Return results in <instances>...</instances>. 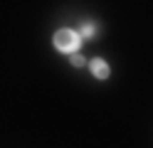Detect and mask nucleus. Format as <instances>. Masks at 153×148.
Returning a JSON list of instances; mask_svg holds the SVG:
<instances>
[{
    "label": "nucleus",
    "instance_id": "nucleus-1",
    "mask_svg": "<svg viewBox=\"0 0 153 148\" xmlns=\"http://www.w3.org/2000/svg\"><path fill=\"white\" fill-rule=\"evenodd\" d=\"M54 47L62 49V52H72L76 54V49H79V42H82V35H76L74 30H59V32L54 35Z\"/></svg>",
    "mask_w": 153,
    "mask_h": 148
},
{
    "label": "nucleus",
    "instance_id": "nucleus-2",
    "mask_svg": "<svg viewBox=\"0 0 153 148\" xmlns=\"http://www.w3.org/2000/svg\"><path fill=\"white\" fill-rule=\"evenodd\" d=\"M89 67H91V74L97 77V79H106L109 77V64L104 62V59H94Z\"/></svg>",
    "mask_w": 153,
    "mask_h": 148
},
{
    "label": "nucleus",
    "instance_id": "nucleus-3",
    "mask_svg": "<svg viewBox=\"0 0 153 148\" xmlns=\"http://www.w3.org/2000/svg\"><path fill=\"white\" fill-rule=\"evenodd\" d=\"M94 32H97V27H94L91 22H89V25H84V30H82V35H84V37H94Z\"/></svg>",
    "mask_w": 153,
    "mask_h": 148
},
{
    "label": "nucleus",
    "instance_id": "nucleus-4",
    "mask_svg": "<svg viewBox=\"0 0 153 148\" xmlns=\"http://www.w3.org/2000/svg\"><path fill=\"white\" fill-rule=\"evenodd\" d=\"M72 64H74V67H82V64H84V57H82L79 52H76V54H72Z\"/></svg>",
    "mask_w": 153,
    "mask_h": 148
}]
</instances>
